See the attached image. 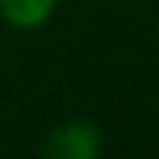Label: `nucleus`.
<instances>
[{
    "mask_svg": "<svg viewBox=\"0 0 159 159\" xmlns=\"http://www.w3.org/2000/svg\"><path fill=\"white\" fill-rule=\"evenodd\" d=\"M59 0H0V19L16 31H34L44 28Z\"/></svg>",
    "mask_w": 159,
    "mask_h": 159,
    "instance_id": "f03ea898",
    "label": "nucleus"
},
{
    "mask_svg": "<svg viewBox=\"0 0 159 159\" xmlns=\"http://www.w3.org/2000/svg\"><path fill=\"white\" fill-rule=\"evenodd\" d=\"M156 38H159V31H156Z\"/></svg>",
    "mask_w": 159,
    "mask_h": 159,
    "instance_id": "7ed1b4c3",
    "label": "nucleus"
},
{
    "mask_svg": "<svg viewBox=\"0 0 159 159\" xmlns=\"http://www.w3.org/2000/svg\"><path fill=\"white\" fill-rule=\"evenodd\" d=\"M103 150H106L103 131L84 119L56 125L44 140V153L50 159H97Z\"/></svg>",
    "mask_w": 159,
    "mask_h": 159,
    "instance_id": "f257e3e1",
    "label": "nucleus"
}]
</instances>
